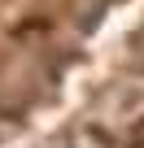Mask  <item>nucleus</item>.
<instances>
[{"label": "nucleus", "mask_w": 144, "mask_h": 148, "mask_svg": "<svg viewBox=\"0 0 144 148\" xmlns=\"http://www.w3.org/2000/svg\"><path fill=\"white\" fill-rule=\"evenodd\" d=\"M131 148H144V122H140V126L131 131Z\"/></svg>", "instance_id": "1"}]
</instances>
